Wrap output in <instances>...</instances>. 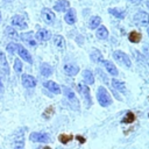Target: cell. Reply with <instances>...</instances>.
<instances>
[{
    "instance_id": "cell-1",
    "label": "cell",
    "mask_w": 149,
    "mask_h": 149,
    "mask_svg": "<svg viewBox=\"0 0 149 149\" xmlns=\"http://www.w3.org/2000/svg\"><path fill=\"white\" fill-rule=\"evenodd\" d=\"M97 99L100 106L102 107H107L109 105H112V98L108 93V91L104 87V86H99L97 90Z\"/></svg>"
},
{
    "instance_id": "cell-2",
    "label": "cell",
    "mask_w": 149,
    "mask_h": 149,
    "mask_svg": "<svg viewBox=\"0 0 149 149\" xmlns=\"http://www.w3.org/2000/svg\"><path fill=\"white\" fill-rule=\"evenodd\" d=\"M113 58H114L118 63H120V64H122V65H125V66H127V68H130V65H132V62H130L129 57H128L123 51H121V50L114 51V52H113Z\"/></svg>"
},
{
    "instance_id": "cell-3",
    "label": "cell",
    "mask_w": 149,
    "mask_h": 149,
    "mask_svg": "<svg viewBox=\"0 0 149 149\" xmlns=\"http://www.w3.org/2000/svg\"><path fill=\"white\" fill-rule=\"evenodd\" d=\"M134 21L137 26H141V27H144V26H148L149 24V14L144 10H140L135 14L134 16Z\"/></svg>"
},
{
    "instance_id": "cell-4",
    "label": "cell",
    "mask_w": 149,
    "mask_h": 149,
    "mask_svg": "<svg viewBox=\"0 0 149 149\" xmlns=\"http://www.w3.org/2000/svg\"><path fill=\"white\" fill-rule=\"evenodd\" d=\"M30 141L33 142H40V143H48L50 141V136L47 133H38V132H34L29 135Z\"/></svg>"
},
{
    "instance_id": "cell-5",
    "label": "cell",
    "mask_w": 149,
    "mask_h": 149,
    "mask_svg": "<svg viewBox=\"0 0 149 149\" xmlns=\"http://www.w3.org/2000/svg\"><path fill=\"white\" fill-rule=\"evenodd\" d=\"M77 88H78L79 93L83 95V98L85 99V101L87 102V106H91L92 99H91V94H90V88H88V86L85 85V84H78Z\"/></svg>"
},
{
    "instance_id": "cell-6",
    "label": "cell",
    "mask_w": 149,
    "mask_h": 149,
    "mask_svg": "<svg viewBox=\"0 0 149 149\" xmlns=\"http://www.w3.org/2000/svg\"><path fill=\"white\" fill-rule=\"evenodd\" d=\"M41 14H42V19H43V21H44L45 23H48V24L54 23L56 16H55V14H54V12H52L51 9H49V8H43L42 12H41Z\"/></svg>"
},
{
    "instance_id": "cell-7",
    "label": "cell",
    "mask_w": 149,
    "mask_h": 149,
    "mask_svg": "<svg viewBox=\"0 0 149 149\" xmlns=\"http://www.w3.org/2000/svg\"><path fill=\"white\" fill-rule=\"evenodd\" d=\"M17 54H19V56L23 59V61H26L27 63H29V64H31L33 63V58H31V55L29 54V51L24 48V47H22V45H20L19 44V48H17Z\"/></svg>"
},
{
    "instance_id": "cell-8",
    "label": "cell",
    "mask_w": 149,
    "mask_h": 149,
    "mask_svg": "<svg viewBox=\"0 0 149 149\" xmlns=\"http://www.w3.org/2000/svg\"><path fill=\"white\" fill-rule=\"evenodd\" d=\"M21 80H22V84H23L24 87L31 88V87H35V86H36V79H35L33 76H30V74L23 73Z\"/></svg>"
},
{
    "instance_id": "cell-9",
    "label": "cell",
    "mask_w": 149,
    "mask_h": 149,
    "mask_svg": "<svg viewBox=\"0 0 149 149\" xmlns=\"http://www.w3.org/2000/svg\"><path fill=\"white\" fill-rule=\"evenodd\" d=\"M10 23H12V26L17 27V28H20V29H26V28H27V23H26L24 19H23L21 15H14V16L12 17Z\"/></svg>"
},
{
    "instance_id": "cell-10",
    "label": "cell",
    "mask_w": 149,
    "mask_h": 149,
    "mask_svg": "<svg viewBox=\"0 0 149 149\" xmlns=\"http://www.w3.org/2000/svg\"><path fill=\"white\" fill-rule=\"evenodd\" d=\"M23 147H24V135L20 130L14 136V148L15 149H22Z\"/></svg>"
},
{
    "instance_id": "cell-11",
    "label": "cell",
    "mask_w": 149,
    "mask_h": 149,
    "mask_svg": "<svg viewBox=\"0 0 149 149\" xmlns=\"http://www.w3.org/2000/svg\"><path fill=\"white\" fill-rule=\"evenodd\" d=\"M70 8V2L68 0H58L54 5V9L57 12H66Z\"/></svg>"
},
{
    "instance_id": "cell-12",
    "label": "cell",
    "mask_w": 149,
    "mask_h": 149,
    "mask_svg": "<svg viewBox=\"0 0 149 149\" xmlns=\"http://www.w3.org/2000/svg\"><path fill=\"white\" fill-rule=\"evenodd\" d=\"M64 20L66 23L69 24H73L76 23V20H77V16H76V9L74 8H69L64 15Z\"/></svg>"
},
{
    "instance_id": "cell-13",
    "label": "cell",
    "mask_w": 149,
    "mask_h": 149,
    "mask_svg": "<svg viewBox=\"0 0 149 149\" xmlns=\"http://www.w3.org/2000/svg\"><path fill=\"white\" fill-rule=\"evenodd\" d=\"M21 40L23 41V42H26L28 45H30V47H36V41H35V38L33 37V33L31 31H27V33H23L22 35H21Z\"/></svg>"
},
{
    "instance_id": "cell-14",
    "label": "cell",
    "mask_w": 149,
    "mask_h": 149,
    "mask_svg": "<svg viewBox=\"0 0 149 149\" xmlns=\"http://www.w3.org/2000/svg\"><path fill=\"white\" fill-rule=\"evenodd\" d=\"M0 68H1V70H2V72L5 73V74H9V66H8V62H7V59H6V57H5V55H3V52L0 50Z\"/></svg>"
},
{
    "instance_id": "cell-15",
    "label": "cell",
    "mask_w": 149,
    "mask_h": 149,
    "mask_svg": "<svg viewBox=\"0 0 149 149\" xmlns=\"http://www.w3.org/2000/svg\"><path fill=\"white\" fill-rule=\"evenodd\" d=\"M50 37H51V33L48 29H43L42 28L36 33V38L38 41H48Z\"/></svg>"
},
{
    "instance_id": "cell-16",
    "label": "cell",
    "mask_w": 149,
    "mask_h": 149,
    "mask_svg": "<svg viewBox=\"0 0 149 149\" xmlns=\"http://www.w3.org/2000/svg\"><path fill=\"white\" fill-rule=\"evenodd\" d=\"M64 71L69 76H76L79 72V66L76 64H65L64 65Z\"/></svg>"
},
{
    "instance_id": "cell-17",
    "label": "cell",
    "mask_w": 149,
    "mask_h": 149,
    "mask_svg": "<svg viewBox=\"0 0 149 149\" xmlns=\"http://www.w3.org/2000/svg\"><path fill=\"white\" fill-rule=\"evenodd\" d=\"M44 86H45L50 92H52V93H56V94L61 93V87H59V85L56 84V83L52 81V80H48V81H45V83H44Z\"/></svg>"
},
{
    "instance_id": "cell-18",
    "label": "cell",
    "mask_w": 149,
    "mask_h": 149,
    "mask_svg": "<svg viewBox=\"0 0 149 149\" xmlns=\"http://www.w3.org/2000/svg\"><path fill=\"white\" fill-rule=\"evenodd\" d=\"M102 63H104V65H105V68H106V70H107V72L109 74L118 76V69H116V66L112 62H109V61H102Z\"/></svg>"
},
{
    "instance_id": "cell-19",
    "label": "cell",
    "mask_w": 149,
    "mask_h": 149,
    "mask_svg": "<svg viewBox=\"0 0 149 149\" xmlns=\"http://www.w3.org/2000/svg\"><path fill=\"white\" fill-rule=\"evenodd\" d=\"M83 79L88 85L94 84V76H93L92 71H90V70H84L83 71Z\"/></svg>"
},
{
    "instance_id": "cell-20",
    "label": "cell",
    "mask_w": 149,
    "mask_h": 149,
    "mask_svg": "<svg viewBox=\"0 0 149 149\" xmlns=\"http://www.w3.org/2000/svg\"><path fill=\"white\" fill-rule=\"evenodd\" d=\"M63 91H64V94H65V97H66V99L71 102V104H74V105H77V98H76V95H74V93L70 90V88H68V87H63Z\"/></svg>"
},
{
    "instance_id": "cell-21",
    "label": "cell",
    "mask_w": 149,
    "mask_h": 149,
    "mask_svg": "<svg viewBox=\"0 0 149 149\" xmlns=\"http://www.w3.org/2000/svg\"><path fill=\"white\" fill-rule=\"evenodd\" d=\"M108 13L115 16L116 19H123L126 16V12L120 8H108Z\"/></svg>"
},
{
    "instance_id": "cell-22",
    "label": "cell",
    "mask_w": 149,
    "mask_h": 149,
    "mask_svg": "<svg viewBox=\"0 0 149 149\" xmlns=\"http://www.w3.org/2000/svg\"><path fill=\"white\" fill-rule=\"evenodd\" d=\"M95 35H97V37L100 38V40H106V38L108 37V30H107L106 27L99 26V27H98V30H97V33H95Z\"/></svg>"
},
{
    "instance_id": "cell-23",
    "label": "cell",
    "mask_w": 149,
    "mask_h": 149,
    "mask_svg": "<svg viewBox=\"0 0 149 149\" xmlns=\"http://www.w3.org/2000/svg\"><path fill=\"white\" fill-rule=\"evenodd\" d=\"M100 23H101V17L100 16H92L91 19H90V21H88V27L91 28V29H95V28H98L99 26H100Z\"/></svg>"
},
{
    "instance_id": "cell-24",
    "label": "cell",
    "mask_w": 149,
    "mask_h": 149,
    "mask_svg": "<svg viewBox=\"0 0 149 149\" xmlns=\"http://www.w3.org/2000/svg\"><path fill=\"white\" fill-rule=\"evenodd\" d=\"M141 37H142V35H141L139 31H135V30L130 31L129 35H128V40H129L132 43H139V42L141 41Z\"/></svg>"
},
{
    "instance_id": "cell-25",
    "label": "cell",
    "mask_w": 149,
    "mask_h": 149,
    "mask_svg": "<svg viewBox=\"0 0 149 149\" xmlns=\"http://www.w3.org/2000/svg\"><path fill=\"white\" fill-rule=\"evenodd\" d=\"M112 85H113V87H114V88H116V90H118V91H120V92H125V91H126L125 83H123V81H121V80H118V79L113 78V79H112Z\"/></svg>"
},
{
    "instance_id": "cell-26",
    "label": "cell",
    "mask_w": 149,
    "mask_h": 149,
    "mask_svg": "<svg viewBox=\"0 0 149 149\" xmlns=\"http://www.w3.org/2000/svg\"><path fill=\"white\" fill-rule=\"evenodd\" d=\"M54 43L59 49H63L65 47V41H64V37L62 35H55L54 36Z\"/></svg>"
},
{
    "instance_id": "cell-27",
    "label": "cell",
    "mask_w": 149,
    "mask_h": 149,
    "mask_svg": "<svg viewBox=\"0 0 149 149\" xmlns=\"http://www.w3.org/2000/svg\"><path fill=\"white\" fill-rule=\"evenodd\" d=\"M5 33H6V35L9 38H13V40H17L19 38V34H17V31L13 27H7L6 30H5Z\"/></svg>"
},
{
    "instance_id": "cell-28",
    "label": "cell",
    "mask_w": 149,
    "mask_h": 149,
    "mask_svg": "<svg viewBox=\"0 0 149 149\" xmlns=\"http://www.w3.org/2000/svg\"><path fill=\"white\" fill-rule=\"evenodd\" d=\"M91 59L93 62H95V63H99V62H102L104 61L102 59V55H101V52L99 50H93L91 52Z\"/></svg>"
},
{
    "instance_id": "cell-29",
    "label": "cell",
    "mask_w": 149,
    "mask_h": 149,
    "mask_svg": "<svg viewBox=\"0 0 149 149\" xmlns=\"http://www.w3.org/2000/svg\"><path fill=\"white\" fill-rule=\"evenodd\" d=\"M51 72H52V69L50 68V65H48L47 63H43L41 65V73H42V76L48 77V76L51 74Z\"/></svg>"
},
{
    "instance_id": "cell-30",
    "label": "cell",
    "mask_w": 149,
    "mask_h": 149,
    "mask_svg": "<svg viewBox=\"0 0 149 149\" xmlns=\"http://www.w3.org/2000/svg\"><path fill=\"white\" fill-rule=\"evenodd\" d=\"M72 139H73V136H72L71 134H64V133H62V134L58 135V140H59V142L63 143V144H66V143L70 142Z\"/></svg>"
},
{
    "instance_id": "cell-31",
    "label": "cell",
    "mask_w": 149,
    "mask_h": 149,
    "mask_svg": "<svg viewBox=\"0 0 149 149\" xmlns=\"http://www.w3.org/2000/svg\"><path fill=\"white\" fill-rule=\"evenodd\" d=\"M133 121H135V115H134V113H133V112L128 111V112L126 113V115L123 116L122 122H123V123H132Z\"/></svg>"
},
{
    "instance_id": "cell-32",
    "label": "cell",
    "mask_w": 149,
    "mask_h": 149,
    "mask_svg": "<svg viewBox=\"0 0 149 149\" xmlns=\"http://www.w3.org/2000/svg\"><path fill=\"white\" fill-rule=\"evenodd\" d=\"M54 111H55V109H54V107H52V106H49V107H48V108H47V109L43 112L42 116H43L44 119H47V120H48V119H50V118L52 116Z\"/></svg>"
},
{
    "instance_id": "cell-33",
    "label": "cell",
    "mask_w": 149,
    "mask_h": 149,
    "mask_svg": "<svg viewBox=\"0 0 149 149\" xmlns=\"http://www.w3.org/2000/svg\"><path fill=\"white\" fill-rule=\"evenodd\" d=\"M17 48H19V44L17 43H14V42H12V43H8V45H7V51L8 52H10V54H14V52H16L17 51Z\"/></svg>"
},
{
    "instance_id": "cell-34",
    "label": "cell",
    "mask_w": 149,
    "mask_h": 149,
    "mask_svg": "<svg viewBox=\"0 0 149 149\" xmlns=\"http://www.w3.org/2000/svg\"><path fill=\"white\" fill-rule=\"evenodd\" d=\"M14 70L16 71V72H21L22 71V63H21V61L19 59V58H16L15 61H14Z\"/></svg>"
},
{
    "instance_id": "cell-35",
    "label": "cell",
    "mask_w": 149,
    "mask_h": 149,
    "mask_svg": "<svg viewBox=\"0 0 149 149\" xmlns=\"http://www.w3.org/2000/svg\"><path fill=\"white\" fill-rule=\"evenodd\" d=\"M76 139H77V140H78L80 143H85V139H84L83 136H79V135H77V136H76Z\"/></svg>"
},
{
    "instance_id": "cell-36",
    "label": "cell",
    "mask_w": 149,
    "mask_h": 149,
    "mask_svg": "<svg viewBox=\"0 0 149 149\" xmlns=\"http://www.w3.org/2000/svg\"><path fill=\"white\" fill-rule=\"evenodd\" d=\"M2 91H3V85H2V83H1V80H0V94L2 93Z\"/></svg>"
},
{
    "instance_id": "cell-37",
    "label": "cell",
    "mask_w": 149,
    "mask_h": 149,
    "mask_svg": "<svg viewBox=\"0 0 149 149\" xmlns=\"http://www.w3.org/2000/svg\"><path fill=\"white\" fill-rule=\"evenodd\" d=\"M147 33H148V36H149V28L147 29Z\"/></svg>"
},
{
    "instance_id": "cell-38",
    "label": "cell",
    "mask_w": 149,
    "mask_h": 149,
    "mask_svg": "<svg viewBox=\"0 0 149 149\" xmlns=\"http://www.w3.org/2000/svg\"><path fill=\"white\" fill-rule=\"evenodd\" d=\"M147 6H148V8H149V1H148V3H147Z\"/></svg>"
},
{
    "instance_id": "cell-39",
    "label": "cell",
    "mask_w": 149,
    "mask_h": 149,
    "mask_svg": "<svg viewBox=\"0 0 149 149\" xmlns=\"http://www.w3.org/2000/svg\"><path fill=\"white\" fill-rule=\"evenodd\" d=\"M0 22H1V13H0Z\"/></svg>"
},
{
    "instance_id": "cell-40",
    "label": "cell",
    "mask_w": 149,
    "mask_h": 149,
    "mask_svg": "<svg viewBox=\"0 0 149 149\" xmlns=\"http://www.w3.org/2000/svg\"><path fill=\"white\" fill-rule=\"evenodd\" d=\"M5 1H7V0H5Z\"/></svg>"
},
{
    "instance_id": "cell-41",
    "label": "cell",
    "mask_w": 149,
    "mask_h": 149,
    "mask_svg": "<svg viewBox=\"0 0 149 149\" xmlns=\"http://www.w3.org/2000/svg\"><path fill=\"white\" fill-rule=\"evenodd\" d=\"M148 116H149V115H148Z\"/></svg>"
},
{
    "instance_id": "cell-42",
    "label": "cell",
    "mask_w": 149,
    "mask_h": 149,
    "mask_svg": "<svg viewBox=\"0 0 149 149\" xmlns=\"http://www.w3.org/2000/svg\"><path fill=\"white\" fill-rule=\"evenodd\" d=\"M22 149H23V148H22Z\"/></svg>"
}]
</instances>
